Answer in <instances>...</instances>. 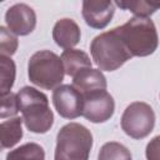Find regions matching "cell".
Segmentation results:
<instances>
[{"mask_svg":"<svg viewBox=\"0 0 160 160\" xmlns=\"http://www.w3.org/2000/svg\"><path fill=\"white\" fill-rule=\"evenodd\" d=\"M115 111L114 98L106 90L91 91L82 94V112L81 115L94 122L100 124L110 120Z\"/></svg>","mask_w":160,"mask_h":160,"instance_id":"obj_7","label":"cell"},{"mask_svg":"<svg viewBox=\"0 0 160 160\" xmlns=\"http://www.w3.org/2000/svg\"><path fill=\"white\" fill-rule=\"evenodd\" d=\"M19 48L18 36L14 35L8 28L0 25V56L11 58Z\"/></svg>","mask_w":160,"mask_h":160,"instance_id":"obj_19","label":"cell"},{"mask_svg":"<svg viewBox=\"0 0 160 160\" xmlns=\"http://www.w3.org/2000/svg\"><path fill=\"white\" fill-rule=\"evenodd\" d=\"M98 160H131V152L125 145L109 141L100 148Z\"/></svg>","mask_w":160,"mask_h":160,"instance_id":"obj_18","label":"cell"},{"mask_svg":"<svg viewBox=\"0 0 160 160\" xmlns=\"http://www.w3.org/2000/svg\"><path fill=\"white\" fill-rule=\"evenodd\" d=\"M120 125L128 136L135 140H141L150 135V132L154 130V109L144 101H134L124 110Z\"/></svg>","mask_w":160,"mask_h":160,"instance_id":"obj_6","label":"cell"},{"mask_svg":"<svg viewBox=\"0 0 160 160\" xmlns=\"http://www.w3.org/2000/svg\"><path fill=\"white\" fill-rule=\"evenodd\" d=\"M90 52L100 71H115L132 58L115 28L95 36L90 44Z\"/></svg>","mask_w":160,"mask_h":160,"instance_id":"obj_4","label":"cell"},{"mask_svg":"<svg viewBox=\"0 0 160 160\" xmlns=\"http://www.w3.org/2000/svg\"><path fill=\"white\" fill-rule=\"evenodd\" d=\"M115 30L131 56H149L158 49V31L150 18L134 16Z\"/></svg>","mask_w":160,"mask_h":160,"instance_id":"obj_2","label":"cell"},{"mask_svg":"<svg viewBox=\"0 0 160 160\" xmlns=\"http://www.w3.org/2000/svg\"><path fill=\"white\" fill-rule=\"evenodd\" d=\"M22 119L10 118L0 124V152L4 149H11L22 138Z\"/></svg>","mask_w":160,"mask_h":160,"instance_id":"obj_14","label":"cell"},{"mask_svg":"<svg viewBox=\"0 0 160 160\" xmlns=\"http://www.w3.org/2000/svg\"><path fill=\"white\" fill-rule=\"evenodd\" d=\"M16 78V65L11 58L0 56V98L11 92Z\"/></svg>","mask_w":160,"mask_h":160,"instance_id":"obj_15","label":"cell"},{"mask_svg":"<svg viewBox=\"0 0 160 160\" xmlns=\"http://www.w3.org/2000/svg\"><path fill=\"white\" fill-rule=\"evenodd\" d=\"M18 112H19V106H18L16 94L9 92L8 95L0 98V119L15 118Z\"/></svg>","mask_w":160,"mask_h":160,"instance_id":"obj_20","label":"cell"},{"mask_svg":"<svg viewBox=\"0 0 160 160\" xmlns=\"http://www.w3.org/2000/svg\"><path fill=\"white\" fill-rule=\"evenodd\" d=\"M81 95L98 90H106L108 82L102 71L99 69L88 68L79 71L75 76H72L71 84Z\"/></svg>","mask_w":160,"mask_h":160,"instance_id":"obj_12","label":"cell"},{"mask_svg":"<svg viewBox=\"0 0 160 160\" xmlns=\"http://www.w3.org/2000/svg\"><path fill=\"white\" fill-rule=\"evenodd\" d=\"M114 5L119 6L122 10L131 11L136 18H150L158 9L159 4H152L142 0H120L115 1Z\"/></svg>","mask_w":160,"mask_h":160,"instance_id":"obj_17","label":"cell"},{"mask_svg":"<svg viewBox=\"0 0 160 160\" xmlns=\"http://www.w3.org/2000/svg\"><path fill=\"white\" fill-rule=\"evenodd\" d=\"M19 111L26 129L34 134L48 132L54 124V112L48 96L32 86H24L16 92Z\"/></svg>","mask_w":160,"mask_h":160,"instance_id":"obj_1","label":"cell"},{"mask_svg":"<svg viewBox=\"0 0 160 160\" xmlns=\"http://www.w3.org/2000/svg\"><path fill=\"white\" fill-rule=\"evenodd\" d=\"M81 14L86 25L102 30L111 21L115 14V5L110 0H85L82 1Z\"/></svg>","mask_w":160,"mask_h":160,"instance_id":"obj_10","label":"cell"},{"mask_svg":"<svg viewBox=\"0 0 160 160\" xmlns=\"http://www.w3.org/2000/svg\"><path fill=\"white\" fill-rule=\"evenodd\" d=\"M6 160H45V151L42 146L36 142H26L6 155Z\"/></svg>","mask_w":160,"mask_h":160,"instance_id":"obj_16","label":"cell"},{"mask_svg":"<svg viewBox=\"0 0 160 160\" xmlns=\"http://www.w3.org/2000/svg\"><path fill=\"white\" fill-rule=\"evenodd\" d=\"M5 21L8 29L14 35L26 36L31 34L36 26V14L31 6L19 2L6 10Z\"/></svg>","mask_w":160,"mask_h":160,"instance_id":"obj_9","label":"cell"},{"mask_svg":"<svg viewBox=\"0 0 160 160\" xmlns=\"http://www.w3.org/2000/svg\"><path fill=\"white\" fill-rule=\"evenodd\" d=\"M159 136H155L146 146V159L148 160H159Z\"/></svg>","mask_w":160,"mask_h":160,"instance_id":"obj_21","label":"cell"},{"mask_svg":"<svg viewBox=\"0 0 160 160\" xmlns=\"http://www.w3.org/2000/svg\"><path fill=\"white\" fill-rule=\"evenodd\" d=\"M91 148V131L79 122H69L56 135L54 160H89Z\"/></svg>","mask_w":160,"mask_h":160,"instance_id":"obj_3","label":"cell"},{"mask_svg":"<svg viewBox=\"0 0 160 160\" xmlns=\"http://www.w3.org/2000/svg\"><path fill=\"white\" fill-rule=\"evenodd\" d=\"M52 104L64 119H76L82 112V95L70 84H64L52 90Z\"/></svg>","mask_w":160,"mask_h":160,"instance_id":"obj_8","label":"cell"},{"mask_svg":"<svg viewBox=\"0 0 160 160\" xmlns=\"http://www.w3.org/2000/svg\"><path fill=\"white\" fill-rule=\"evenodd\" d=\"M61 62L64 66V71L69 76H75L79 71L91 68V60L89 55L79 49H68L64 50L61 56Z\"/></svg>","mask_w":160,"mask_h":160,"instance_id":"obj_13","label":"cell"},{"mask_svg":"<svg viewBox=\"0 0 160 160\" xmlns=\"http://www.w3.org/2000/svg\"><path fill=\"white\" fill-rule=\"evenodd\" d=\"M81 38V31L75 20L69 18H62L58 20L52 28V39L55 44L65 50L72 49L79 44Z\"/></svg>","mask_w":160,"mask_h":160,"instance_id":"obj_11","label":"cell"},{"mask_svg":"<svg viewBox=\"0 0 160 160\" xmlns=\"http://www.w3.org/2000/svg\"><path fill=\"white\" fill-rule=\"evenodd\" d=\"M28 76L30 82L45 90L60 86L65 76L60 56L50 50L34 52L28 62Z\"/></svg>","mask_w":160,"mask_h":160,"instance_id":"obj_5","label":"cell"}]
</instances>
